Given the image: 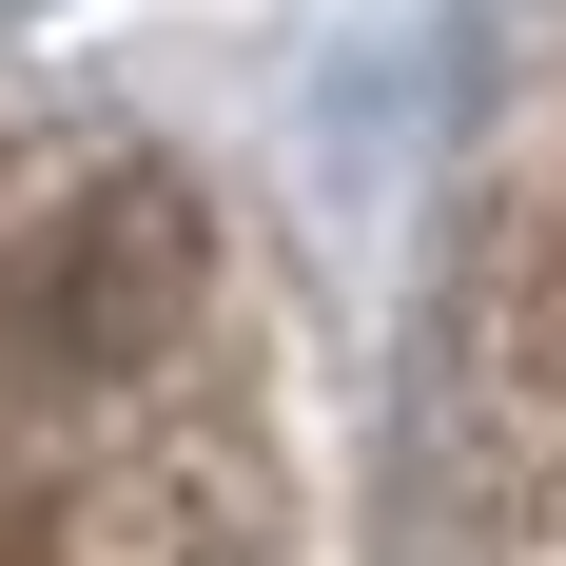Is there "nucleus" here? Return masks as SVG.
Listing matches in <instances>:
<instances>
[{"label":"nucleus","mask_w":566,"mask_h":566,"mask_svg":"<svg viewBox=\"0 0 566 566\" xmlns=\"http://www.w3.org/2000/svg\"><path fill=\"white\" fill-rule=\"evenodd\" d=\"M371 313L216 117L0 78V566H333Z\"/></svg>","instance_id":"obj_1"},{"label":"nucleus","mask_w":566,"mask_h":566,"mask_svg":"<svg viewBox=\"0 0 566 566\" xmlns=\"http://www.w3.org/2000/svg\"><path fill=\"white\" fill-rule=\"evenodd\" d=\"M333 566H566V0H469L450 40Z\"/></svg>","instance_id":"obj_2"}]
</instances>
